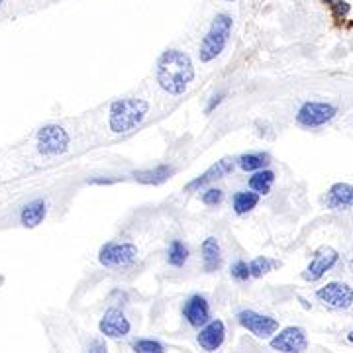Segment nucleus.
I'll return each mask as SVG.
<instances>
[{"label":"nucleus","instance_id":"nucleus-29","mask_svg":"<svg viewBox=\"0 0 353 353\" xmlns=\"http://www.w3.org/2000/svg\"><path fill=\"white\" fill-rule=\"evenodd\" d=\"M224 97H226V92H218V94H214V97L210 99V102L206 104V114L212 112V110H214L216 106H218L220 102L224 101Z\"/></svg>","mask_w":353,"mask_h":353},{"label":"nucleus","instance_id":"nucleus-34","mask_svg":"<svg viewBox=\"0 0 353 353\" xmlns=\"http://www.w3.org/2000/svg\"><path fill=\"white\" fill-rule=\"evenodd\" d=\"M226 2H232V0H226Z\"/></svg>","mask_w":353,"mask_h":353},{"label":"nucleus","instance_id":"nucleus-13","mask_svg":"<svg viewBox=\"0 0 353 353\" xmlns=\"http://www.w3.org/2000/svg\"><path fill=\"white\" fill-rule=\"evenodd\" d=\"M183 316L192 328H202L210 322V304L201 294H192L183 306Z\"/></svg>","mask_w":353,"mask_h":353},{"label":"nucleus","instance_id":"nucleus-5","mask_svg":"<svg viewBox=\"0 0 353 353\" xmlns=\"http://www.w3.org/2000/svg\"><path fill=\"white\" fill-rule=\"evenodd\" d=\"M338 114V108L332 102L310 101L304 102L296 112V122L303 128H320L330 124Z\"/></svg>","mask_w":353,"mask_h":353},{"label":"nucleus","instance_id":"nucleus-17","mask_svg":"<svg viewBox=\"0 0 353 353\" xmlns=\"http://www.w3.org/2000/svg\"><path fill=\"white\" fill-rule=\"evenodd\" d=\"M48 216V202L43 199H36V201L28 202L22 212H20V222L26 228H36L39 226Z\"/></svg>","mask_w":353,"mask_h":353},{"label":"nucleus","instance_id":"nucleus-10","mask_svg":"<svg viewBox=\"0 0 353 353\" xmlns=\"http://www.w3.org/2000/svg\"><path fill=\"white\" fill-rule=\"evenodd\" d=\"M99 330L106 338L120 340V338H126L128 334H130L132 324H130V320H128L126 314L120 308H108L102 314L101 322H99Z\"/></svg>","mask_w":353,"mask_h":353},{"label":"nucleus","instance_id":"nucleus-12","mask_svg":"<svg viewBox=\"0 0 353 353\" xmlns=\"http://www.w3.org/2000/svg\"><path fill=\"white\" fill-rule=\"evenodd\" d=\"M236 165H238V159H232V157H224V159H220V161H216L210 169H206L202 175H199L196 179H192L189 185L185 187V190H199L202 187H206V185H210L212 181H218V179H224L226 175H230L234 169H236Z\"/></svg>","mask_w":353,"mask_h":353},{"label":"nucleus","instance_id":"nucleus-14","mask_svg":"<svg viewBox=\"0 0 353 353\" xmlns=\"http://www.w3.org/2000/svg\"><path fill=\"white\" fill-rule=\"evenodd\" d=\"M226 340V326L222 320H210L206 326H202L199 332V345L204 352H216L222 347V343Z\"/></svg>","mask_w":353,"mask_h":353},{"label":"nucleus","instance_id":"nucleus-23","mask_svg":"<svg viewBox=\"0 0 353 353\" xmlns=\"http://www.w3.org/2000/svg\"><path fill=\"white\" fill-rule=\"evenodd\" d=\"M279 261L275 259H269V257H255L252 263H250V271H252V277L259 279L267 275V273H271L275 267H279Z\"/></svg>","mask_w":353,"mask_h":353},{"label":"nucleus","instance_id":"nucleus-15","mask_svg":"<svg viewBox=\"0 0 353 353\" xmlns=\"http://www.w3.org/2000/svg\"><path fill=\"white\" fill-rule=\"evenodd\" d=\"M326 206L330 210H350L353 206V185L336 183L326 194Z\"/></svg>","mask_w":353,"mask_h":353},{"label":"nucleus","instance_id":"nucleus-7","mask_svg":"<svg viewBox=\"0 0 353 353\" xmlns=\"http://www.w3.org/2000/svg\"><path fill=\"white\" fill-rule=\"evenodd\" d=\"M316 299L334 310H347L353 304V289L347 283L332 281L316 290Z\"/></svg>","mask_w":353,"mask_h":353},{"label":"nucleus","instance_id":"nucleus-30","mask_svg":"<svg viewBox=\"0 0 353 353\" xmlns=\"http://www.w3.org/2000/svg\"><path fill=\"white\" fill-rule=\"evenodd\" d=\"M116 181H118V179H90L88 183H90V185H112Z\"/></svg>","mask_w":353,"mask_h":353},{"label":"nucleus","instance_id":"nucleus-31","mask_svg":"<svg viewBox=\"0 0 353 353\" xmlns=\"http://www.w3.org/2000/svg\"><path fill=\"white\" fill-rule=\"evenodd\" d=\"M347 340H350L353 343V330H352V332H350V334H347Z\"/></svg>","mask_w":353,"mask_h":353},{"label":"nucleus","instance_id":"nucleus-1","mask_svg":"<svg viewBox=\"0 0 353 353\" xmlns=\"http://www.w3.org/2000/svg\"><path fill=\"white\" fill-rule=\"evenodd\" d=\"M155 79L167 94L171 97L185 94L194 79V67L189 53L181 50L163 51L157 59Z\"/></svg>","mask_w":353,"mask_h":353},{"label":"nucleus","instance_id":"nucleus-32","mask_svg":"<svg viewBox=\"0 0 353 353\" xmlns=\"http://www.w3.org/2000/svg\"><path fill=\"white\" fill-rule=\"evenodd\" d=\"M324 2H326V4H330V6H332V4H334L336 0H324Z\"/></svg>","mask_w":353,"mask_h":353},{"label":"nucleus","instance_id":"nucleus-19","mask_svg":"<svg viewBox=\"0 0 353 353\" xmlns=\"http://www.w3.org/2000/svg\"><path fill=\"white\" fill-rule=\"evenodd\" d=\"M257 202H259V194L257 192H253V190H240V192L234 194L232 206H234L236 214L243 216L248 214V212H252L253 208L257 206Z\"/></svg>","mask_w":353,"mask_h":353},{"label":"nucleus","instance_id":"nucleus-18","mask_svg":"<svg viewBox=\"0 0 353 353\" xmlns=\"http://www.w3.org/2000/svg\"><path fill=\"white\" fill-rule=\"evenodd\" d=\"M175 173L173 167L169 165H157L153 169H143V171H136L134 179L141 183V185H161L167 179H171Z\"/></svg>","mask_w":353,"mask_h":353},{"label":"nucleus","instance_id":"nucleus-3","mask_svg":"<svg viewBox=\"0 0 353 353\" xmlns=\"http://www.w3.org/2000/svg\"><path fill=\"white\" fill-rule=\"evenodd\" d=\"M232 26H234L232 16H228V14H218L212 20L206 36L201 41V50H199V57L202 63L214 61L216 57L224 51L230 41V36H232Z\"/></svg>","mask_w":353,"mask_h":353},{"label":"nucleus","instance_id":"nucleus-8","mask_svg":"<svg viewBox=\"0 0 353 353\" xmlns=\"http://www.w3.org/2000/svg\"><path fill=\"white\" fill-rule=\"evenodd\" d=\"M238 322L241 324V328L252 332L255 338H261V340L271 338L273 334H277L279 330L277 318L267 314H259V312L250 310V308L238 312Z\"/></svg>","mask_w":353,"mask_h":353},{"label":"nucleus","instance_id":"nucleus-21","mask_svg":"<svg viewBox=\"0 0 353 353\" xmlns=\"http://www.w3.org/2000/svg\"><path fill=\"white\" fill-rule=\"evenodd\" d=\"M189 261V248L181 240H173L167 248V263L173 267H185Z\"/></svg>","mask_w":353,"mask_h":353},{"label":"nucleus","instance_id":"nucleus-4","mask_svg":"<svg viewBox=\"0 0 353 353\" xmlns=\"http://www.w3.org/2000/svg\"><path fill=\"white\" fill-rule=\"evenodd\" d=\"M69 141H71V138H69V134L63 126L48 124L38 132L36 148L46 157H57V155H63L69 150Z\"/></svg>","mask_w":353,"mask_h":353},{"label":"nucleus","instance_id":"nucleus-26","mask_svg":"<svg viewBox=\"0 0 353 353\" xmlns=\"http://www.w3.org/2000/svg\"><path fill=\"white\" fill-rule=\"evenodd\" d=\"M224 201V190L216 189V187H208L202 192V202L206 206H218L220 202Z\"/></svg>","mask_w":353,"mask_h":353},{"label":"nucleus","instance_id":"nucleus-2","mask_svg":"<svg viewBox=\"0 0 353 353\" xmlns=\"http://www.w3.org/2000/svg\"><path fill=\"white\" fill-rule=\"evenodd\" d=\"M150 112V102L143 99H120L110 104L108 126L112 134H130L145 120Z\"/></svg>","mask_w":353,"mask_h":353},{"label":"nucleus","instance_id":"nucleus-28","mask_svg":"<svg viewBox=\"0 0 353 353\" xmlns=\"http://www.w3.org/2000/svg\"><path fill=\"white\" fill-rule=\"evenodd\" d=\"M87 353H108V347L102 340H92L88 343V352Z\"/></svg>","mask_w":353,"mask_h":353},{"label":"nucleus","instance_id":"nucleus-6","mask_svg":"<svg viewBox=\"0 0 353 353\" xmlns=\"http://www.w3.org/2000/svg\"><path fill=\"white\" fill-rule=\"evenodd\" d=\"M138 257V248L128 241H110L102 245L99 252V261L104 267L118 269V267H128L136 261Z\"/></svg>","mask_w":353,"mask_h":353},{"label":"nucleus","instance_id":"nucleus-22","mask_svg":"<svg viewBox=\"0 0 353 353\" xmlns=\"http://www.w3.org/2000/svg\"><path fill=\"white\" fill-rule=\"evenodd\" d=\"M269 165L267 153H243L238 157V167L243 171H261Z\"/></svg>","mask_w":353,"mask_h":353},{"label":"nucleus","instance_id":"nucleus-27","mask_svg":"<svg viewBox=\"0 0 353 353\" xmlns=\"http://www.w3.org/2000/svg\"><path fill=\"white\" fill-rule=\"evenodd\" d=\"M350 8H352V6H350L345 0H336V2L332 4V14H334L336 20H345L347 14H350Z\"/></svg>","mask_w":353,"mask_h":353},{"label":"nucleus","instance_id":"nucleus-20","mask_svg":"<svg viewBox=\"0 0 353 353\" xmlns=\"http://www.w3.org/2000/svg\"><path fill=\"white\" fill-rule=\"evenodd\" d=\"M275 183V173L271 169H261V171H255L250 176V189L257 194H267L271 187Z\"/></svg>","mask_w":353,"mask_h":353},{"label":"nucleus","instance_id":"nucleus-9","mask_svg":"<svg viewBox=\"0 0 353 353\" xmlns=\"http://www.w3.org/2000/svg\"><path fill=\"white\" fill-rule=\"evenodd\" d=\"M271 347L279 353H303L308 347L306 330L301 326H289L271 338Z\"/></svg>","mask_w":353,"mask_h":353},{"label":"nucleus","instance_id":"nucleus-25","mask_svg":"<svg viewBox=\"0 0 353 353\" xmlns=\"http://www.w3.org/2000/svg\"><path fill=\"white\" fill-rule=\"evenodd\" d=\"M230 275L236 279V281H240V283L248 281V279L252 277L250 263H245L243 259H238L236 263H232V267H230Z\"/></svg>","mask_w":353,"mask_h":353},{"label":"nucleus","instance_id":"nucleus-24","mask_svg":"<svg viewBox=\"0 0 353 353\" xmlns=\"http://www.w3.org/2000/svg\"><path fill=\"white\" fill-rule=\"evenodd\" d=\"M132 350L136 353H165V345L157 340H136L132 343Z\"/></svg>","mask_w":353,"mask_h":353},{"label":"nucleus","instance_id":"nucleus-16","mask_svg":"<svg viewBox=\"0 0 353 353\" xmlns=\"http://www.w3.org/2000/svg\"><path fill=\"white\" fill-rule=\"evenodd\" d=\"M201 255H202V267L204 271L212 273V271H218L220 265H222V248H220V241L216 238H206L202 241L201 245Z\"/></svg>","mask_w":353,"mask_h":353},{"label":"nucleus","instance_id":"nucleus-11","mask_svg":"<svg viewBox=\"0 0 353 353\" xmlns=\"http://www.w3.org/2000/svg\"><path fill=\"white\" fill-rule=\"evenodd\" d=\"M338 261H340V253L336 252V250H332V248H324V250H320V252L316 253L314 257H312V261L304 269L303 279L304 281H310V283L320 281Z\"/></svg>","mask_w":353,"mask_h":353},{"label":"nucleus","instance_id":"nucleus-33","mask_svg":"<svg viewBox=\"0 0 353 353\" xmlns=\"http://www.w3.org/2000/svg\"><path fill=\"white\" fill-rule=\"evenodd\" d=\"M2 2H4V0H0V8H2Z\"/></svg>","mask_w":353,"mask_h":353}]
</instances>
